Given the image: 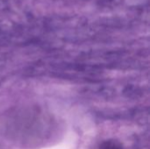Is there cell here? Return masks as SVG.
Wrapping results in <instances>:
<instances>
[{
    "label": "cell",
    "mask_w": 150,
    "mask_h": 149,
    "mask_svg": "<svg viewBox=\"0 0 150 149\" xmlns=\"http://www.w3.org/2000/svg\"><path fill=\"white\" fill-rule=\"evenodd\" d=\"M102 149H121V148L114 142H106L103 145Z\"/></svg>",
    "instance_id": "cell-1"
}]
</instances>
